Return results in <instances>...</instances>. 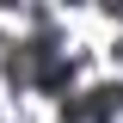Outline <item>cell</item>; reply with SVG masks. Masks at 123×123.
<instances>
[{
  "instance_id": "1",
  "label": "cell",
  "mask_w": 123,
  "mask_h": 123,
  "mask_svg": "<svg viewBox=\"0 0 123 123\" xmlns=\"http://www.w3.org/2000/svg\"><path fill=\"white\" fill-rule=\"evenodd\" d=\"M6 74H12L18 86H43V92H62L68 80H74V68L62 62L55 37H37V43H18L12 55H6Z\"/></svg>"
}]
</instances>
